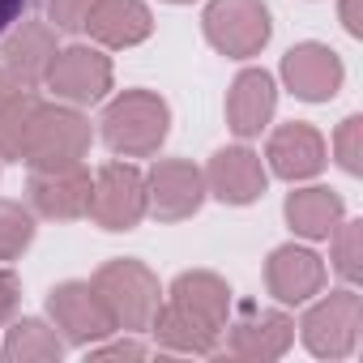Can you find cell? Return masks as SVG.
Masks as SVG:
<instances>
[{
  "label": "cell",
  "mask_w": 363,
  "mask_h": 363,
  "mask_svg": "<svg viewBox=\"0 0 363 363\" xmlns=\"http://www.w3.org/2000/svg\"><path fill=\"white\" fill-rule=\"evenodd\" d=\"M103 141L120 158H150L171 133V107L154 90H124L103 111Z\"/></svg>",
  "instance_id": "obj_1"
},
{
  "label": "cell",
  "mask_w": 363,
  "mask_h": 363,
  "mask_svg": "<svg viewBox=\"0 0 363 363\" xmlns=\"http://www.w3.org/2000/svg\"><path fill=\"white\" fill-rule=\"evenodd\" d=\"M90 154V120L73 107H48L35 103L26 133H22V150L18 158L30 171H56V167H73Z\"/></svg>",
  "instance_id": "obj_2"
},
{
  "label": "cell",
  "mask_w": 363,
  "mask_h": 363,
  "mask_svg": "<svg viewBox=\"0 0 363 363\" xmlns=\"http://www.w3.org/2000/svg\"><path fill=\"white\" fill-rule=\"evenodd\" d=\"M90 286H94L99 299L107 303L116 329H128V333L150 329V320H154V312H158V303H162L158 278H154L141 261H133V257L107 261V265L90 278Z\"/></svg>",
  "instance_id": "obj_3"
},
{
  "label": "cell",
  "mask_w": 363,
  "mask_h": 363,
  "mask_svg": "<svg viewBox=\"0 0 363 363\" xmlns=\"http://www.w3.org/2000/svg\"><path fill=\"white\" fill-rule=\"evenodd\" d=\"M201 26H206V39L231 60L257 56L274 35L265 0H210Z\"/></svg>",
  "instance_id": "obj_4"
},
{
  "label": "cell",
  "mask_w": 363,
  "mask_h": 363,
  "mask_svg": "<svg viewBox=\"0 0 363 363\" xmlns=\"http://www.w3.org/2000/svg\"><path fill=\"white\" fill-rule=\"evenodd\" d=\"M86 218H94L103 231H133L145 218V175L133 162L99 167L90 179Z\"/></svg>",
  "instance_id": "obj_5"
},
{
  "label": "cell",
  "mask_w": 363,
  "mask_h": 363,
  "mask_svg": "<svg viewBox=\"0 0 363 363\" xmlns=\"http://www.w3.org/2000/svg\"><path fill=\"white\" fill-rule=\"evenodd\" d=\"M299 329H303V346L316 359H346L359 342V329H363V299L350 286L329 291L320 303L308 308Z\"/></svg>",
  "instance_id": "obj_6"
},
{
  "label": "cell",
  "mask_w": 363,
  "mask_h": 363,
  "mask_svg": "<svg viewBox=\"0 0 363 363\" xmlns=\"http://www.w3.org/2000/svg\"><path fill=\"white\" fill-rule=\"evenodd\" d=\"M206 201V171L184 158H162L145 175V214L158 223H184Z\"/></svg>",
  "instance_id": "obj_7"
},
{
  "label": "cell",
  "mask_w": 363,
  "mask_h": 363,
  "mask_svg": "<svg viewBox=\"0 0 363 363\" xmlns=\"http://www.w3.org/2000/svg\"><path fill=\"white\" fill-rule=\"evenodd\" d=\"M43 82L69 107H90V103H99L111 90V60L103 52L86 48V43H73V48H60L52 56Z\"/></svg>",
  "instance_id": "obj_8"
},
{
  "label": "cell",
  "mask_w": 363,
  "mask_h": 363,
  "mask_svg": "<svg viewBox=\"0 0 363 363\" xmlns=\"http://www.w3.org/2000/svg\"><path fill=\"white\" fill-rule=\"evenodd\" d=\"M48 312L56 320V329L65 333L69 346H94L99 337H107L116 329L107 303L99 299V291L90 282H60L48 295Z\"/></svg>",
  "instance_id": "obj_9"
},
{
  "label": "cell",
  "mask_w": 363,
  "mask_h": 363,
  "mask_svg": "<svg viewBox=\"0 0 363 363\" xmlns=\"http://www.w3.org/2000/svg\"><path fill=\"white\" fill-rule=\"evenodd\" d=\"M282 82L303 103H329L342 90L346 69H342V56L333 48H325V43H295L282 56Z\"/></svg>",
  "instance_id": "obj_10"
},
{
  "label": "cell",
  "mask_w": 363,
  "mask_h": 363,
  "mask_svg": "<svg viewBox=\"0 0 363 363\" xmlns=\"http://www.w3.org/2000/svg\"><path fill=\"white\" fill-rule=\"evenodd\" d=\"M90 171L82 162L73 167H56V171H30V210L43 214V218H56V223H73V218H86V206H90Z\"/></svg>",
  "instance_id": "obj_11"
},
{
  "label": "cell",
  "mask_w": 363,
  "mask_h": 363,
  "mask_svg": "<svg viewBox=\"0 0 363 363\" xmlns=\"http://www.w3.org/2000/svg\"><path fill=\"white\" fill-rule=\"evenodd\" d=\"M265 184H269L265 162L248 145H227L206 167V193H214L223 206H252L265 193Z\"/></svg>",
  "instance_id": "obj_12"
},
{
  "label": "cell",
  "mask_w": 363,
  "mask_h": 363,
  "mask_svg": "<svg viewBox=\"0 0 363 363\" xmlns=\"http://www.w3.org/2000/svg\"><path fill=\"white\" fill-rule=\"evenodd\" d=\"M265 286L278 303H308L325 286V261L312 248L282 244L265 261Z\"/></svg>",
  "instance_id": "obj_13"
},
{
  "label": "cell",
  "mask_w": 363,
  "mask_h": 363,
  "mask_svg": "<svg viewBox=\"0 0 363 363\" xmlns=\"http://www.w3.org/2000/svg\"><path fill=\"white\" fill-rule=\"evenodd\" d=\"M167 303H175L184 316H193L197 325H206L210 333L223 337L227 329V312H231V286L210 274V269H193V274H179L167 291Z\"/></svg>",
  "instance_id": "obj_14"
},
{
  "label": "cell",
  "mask_w": 363,
  "mask_h": 363,
  "mask_svg": "<svg viewBox=\"0 0 363 363\" xmlns=\"http://www.w3.org/2000/svg\"><path fill=\"white\" fill-rule=\"evenodd\" d=\"M265 158H269V171L278 179H312L320 167H325V137L303 124V120H291L282 128H274L269 145H265Z\"/></svg>",
  "instance_id": "obj_15"
},
{
  "label": "cell",
  "mask_w": 363,
  "mask_h": 363,
  "mask_svg": "<svg viewBox=\"0 0 363 363\" xmlns=\"http://www.w3.org/2000/svg\"><path fill=\"white\" fill-rule=\"evenodd\" d=\"M231 337H227V350L235 359H257V363H269V359H282L295 342V325L286 312H257L248 308L240 325H227Z\"/></svg>",
  "instance_id": "obj_16"
},
{
  "label": "cell",
  "mask_w": 363,
  "mask_h": 363,
  "mask_svg": "<svg viewBox=\"0 0 363 363\" xmlns=\"http://www.w3.org/2000/svg\"><path fill=\"white\" fill-rule=\"evenodd\" d=\"M274 107H278L274 77L265 69H244L227 94V124L235 137H261V128L274 120Z\"/></svg>",
  "instance_id": "obj_17"
},
{
  "label": "cell",
  "mask_w": 363,
  "mask_h": 363,
  "mask_svg": "<svg viewBox=\"0 0 363 363\" xmlns=\"http://www.w3.org/2000/svg\"><path fill=\"white\" fill-rule=\"evenodd\" d=\"M86 30L103 48H137L141 39H150L154 18L145 9V0H94Z\"/></svg>",
  "instance_id": "obj_18"
},
{
  "label": "cell",
  "mask_w": 363,
  "mask_h": 363,
  "mask_svg": "<svg viewBox=\"0 0 363 363\" xmlns=\"http://www.w3.org/2000/svg\"><path fill=\"white\" fill-rule=\"evenodd\" d=\"M56 52H60L56 48V30L43 26V22H22L5 39V48H0V56H5V73H13L30 90L48 77V65H52Z\"/></svg>",
  "instance_id": "obj_19"
},
{
  "label": "cell",
  "mask_w": 363,
  "mask_h": 363,
  "mask_svg": "<svg viewBox=\"0 0 363 363\" xmlns=\"http://www.w3.org/2000/svg\"><path fill=\"white\" fill-rule=\"evenodd\" d=\"M342 218H346V206L333 189H295L286 197V223L303 240H329Z\"/></svg>",
  "instance_id": "obj_20"
},
{
  "label": "cell",
  "mask_w": 363,
  "mask_h": 363,
  "mask_svg": "<svg viewBox=\"0 0 363 363\" xmlns=\"http://www.w3.org/2000/svg\"><path fill=\"white\" fill-rule=\"evenodd\" d=\"M150 333L162 350H175V354H214V346H218V333H210L206 325L184 316L175 303H158V312L150 320Z\"/></svg>",
  "instance_id": "obj_21"
},
{
  "label": "cell",
  "mask_w": 363,
  "mask_h": 363,
  "mask_svg": "<svg viewBox=\"0 0 363 363\" xmlns=\"http://www.w3.org/2000/svg\"><path fill=\"white\" fill-rule=\"evenodd\" d=\"M35 94L30 86H22L13 73L0 69V158H18L22 150V133H26V120L35 111Z\"/></svg>",
  "instance_id": "obj_22"
},
{
  "label": "cell",
  "mask_w": 363,
  "mask_h": 363,
  "mask_svg": "<svg viewBox=\"0 0 363 363\" xmlns=\"http://www.w3.org/2000/svg\"><path fill=\"white\" fill-rule=\"evenodd\" d=\"M60 354H65V342L39 316L13 320L5 346H0V359H9V363H43V359H60Z\"/></svg>",
  "instance_id": "obj_23"
},
{
  "label": "cell",
  "mask_w": 363,
  "mask_h": 363,
  "mask_svg": "<svg viewBox=\"0 0 363 363\" xmlns=\"http://www.w3.org/2000/svg\"><path fill=\"white\" fill-rule=\"evenodd\" d=\"M35 240V218L18 201H0V261H18Z\"/></svg>",
  "instance_id": "obj_24"
},
{
  "label": "cell",
  "mask_w": 363,
  "mask_h": 363,
  "mask_svg": "<svg viewBox=\"0 0 363 363\" xmlns=\"http://www.w3.org/2000/svg\"><path fill=\"white\" fill-rule=\"evenodd\" d=\"M333 269L346 278V282H354L359 278V244H363V223H337L333 227Z\"/></svg>",
  "instance_id": "obj_25"
},
{
  "label": "cell",
  "mask_w": 363,
  "mask_h": 363,
  "mask_svg": "<svg viewBox=\"0 0 363 363\" xmlns=\"http://www.w3.org/2000/svg\"><path fill=\"white\" fill-rule=\"evenodd\" d=\"M333 154H337L342 171H350V175L363 171V120L359 116H346L342 120V128L333 137Z\"/></svg>",
  "instance_id": "obj_26"
},
{
  "label": "cell",
  "mask_w": 363,
  "mask_h": 363,
  "mask_svg": "<svg viewBox=\"0 0 363 363\" xmlns=\"http://www.w3.org/2000/svg\"><path fill=\"white\" fill-rule=\"evenodd\" d=\"M90 9H94V0H48L52 30H60V35H77V30H86Z\"/></svg>",
  "instance_id": "obj_27"
},
{
  "label": "cell",
  "mask_w": 363,
  "mask_h": 363,
  "mask_svg": "<svg viewBox=\"0 0 363 363\" xmlns=\"http://www.w3.org/2000/svg\"><path fill=\"white\" fill-rule=\"evenodd\" d=\"M18 295H22V286H18L13 269H0V325H5V320L13 316V308H18Z\"/></svg>",
  "instance_id": "obj_28"
},
{
  "label": "cell",
  "mask_w": 363,
  "mask_h": 363,
  "mask_svg": "<svg viewBox=\"0 0 363 363\" xmlns=\"http://www.w3.org/2000/svg\"><path fill=\"white\" fill-rule=\"evenodd\" d=\"M90 359H141L145 346L141 342H111V346H86Z\"/></svg>",
  "instance_id": "obj_29"
},
{
  "label": "cell",
  "mask_w": 363,
  "mask_h": 363,
  "mask_svg": "<svg viewBox=\"0 0 363 363\" xmlns=\"http://www.w3.org/2000/svg\"><path fill=\"white\" fill-rule=\"evenodd\" d=\"M26 5H30V0H0V35H5V30L26 13Z\"/></svg>",
  "instance_id": "obj_30"
},
{
  "label": "cell",
  "mask_w": 363,
  "mask_h": 363,
  "mask_svg": "<svg viewBox=\"0 0 363 363\" xmlns=\"http://www.w3.org/2000/svg\"><path fill=\"white\" fill-rule=\"evenodd\" d=\"M342 26L359 39L363 35V22H359V0H342Z\"/></svg>",
  "instance_id": "obj_31"
},
{
  "label": "cell",
  "mask_w": 363,
  "mask_h": 363,
  "mask_svg": "<svg viewBox=\"0 0 363 363\" xmlns=\"http://www.w3.org/2000/svg\"><path fill=\"white\" fill-rule=\"evenodd\" d=\"M167 5H193V0H167Z\"/></svg>",
  "instance_id": "obj_32"
}]
</instances>
